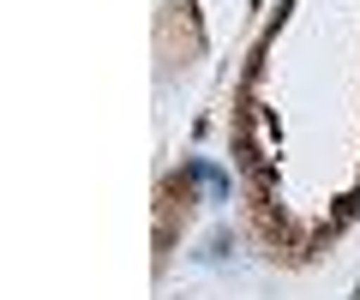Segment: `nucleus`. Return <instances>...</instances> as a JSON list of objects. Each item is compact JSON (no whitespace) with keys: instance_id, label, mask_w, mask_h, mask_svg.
<instances>
[{"instance_id":"obj_1","label":"nucleus","mask_w":360,"mask_h":300,"mask_svg":"<svg viewBox=\"0 0 360 300\" xmlns=\"http://www.w3.org/2000/svg\"><path fill=\"white\" fill-rule=\"evenodd\" d=\"M246 216L307 264L360 216V0H283L234 96Z\"/></svg>"}]
</instances>
